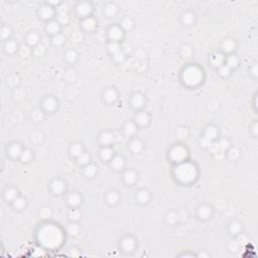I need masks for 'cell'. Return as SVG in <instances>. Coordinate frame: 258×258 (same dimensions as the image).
Returning a JSON list of instances; mask_svg holds the SVG:
<instances>
[{
  "instance_id": "obj_60",
  "label": "cell",
  "mask_w": 258,
  "mask_h": 258,
  "mask_svg": "<svg viewBox=\"0 0 258 258\" xmlns=\"http://www.w3.org/2000/svg\"><path fill=\"white\" fill-rule=\"evenodd\" d=\"M252 72H253V75H254V76H257V66H256V65L252 68Z\"/></svg>"
},
{
  "instance_id": "obj_53",
  "label": "cell",
  "mask_w": 258,
  "mask_h": 258,
  "mask_svg": "<svg viewBox=\"0 0 258 258\" xmlns=\"http://www.w3.org/2000/svg\"><path fill=\"white\" fill-rule=\"evenodd\" d=\"M1 36L3 39H6V37H8L9 36H10V29H9L8 27H2V30H1Z\"/></svg>"
},
{
  "instance_id": "obj_51",
  "label": "cell",
  "mask_w": 258,
  "mask_h": 258,
  "mask_svg": "<svg viewBox=\"0 0 258 258\" xmlns=\"http://www.w3.org/2000/svg\"><path fill=\"white\" fill-rule=\"evenodd\" d=\"M168 221L171 224H174L178 221V215L175 213H169L168 215Z\"/></svg>"
},
{
  "instance_id": "obj_55",
  "label": "cell",
  "mask_w": 258,
  "mask_h": 258,
  "mask_svg": "<svg viewBox=\"0 0 258 258\" xmlns=\"http://www.w3.org/2000/svg\"><path fill=\"white\" fill-rule=\"evenodd\" d=\"M182 55L185 56V58H188V56H191L192 49H191V48H188V46H184L182 49Z\"/></svg>"
},
{
  "instance_id": "obj_9",
  "label": "cell",
  "mask_w": 258,
  "mask_h": 258,
  "mask_svg": "<svg viewBox=\"0 0 258 258\" xmlns=\"http://www.w3.org/2000/svg\"><path fill=\"white\" fill-rule=\"evenodd\" d=\"M21 153H22V150H21V147L19 144H13V145H11L10 148H9V154L12 157L20 156Z\"/></svg>"
},
{
  "instance_id": "obj_54",
  "label": "cell",
  "mask_w": 258,
  "mask_h": 258,
  "mask_svg": "<svg viewBox=\"0 0 258 258\" xmlns=\"http://www.w3.org/2000/svg\"><path fill=\"white\" fill-rule=\"evenodd\" d=\"M238 155H239V151H238V150L236 149V148L231 149V151L229 152V157H230V158H232V159L237 158Z\"/></svg>"
},
{
  "instance_id": "obj_24",
  "label": "cell",
  "mask_w": 258,
  "mask_h": 258,
  "mask_svg": "<svg viewBox=\"0 0 258 258\" xmlns=\"http://www.w3.org/2000/svg\"><path fill=\"white\" fill-rule=\"evenodd\" d=\"M118 200H119V197L116 192H110V193L107 195V201H108V203L111 204V205H115V204L118 202Z\"/></svg>"
},
{
  "instance_id": "obj_42",
  "label": "cell",
  "mask_w": 258,
  "mask_h": 258,
  "mask_svg": "<svg viewBox=\"0 0 258 258\" xmlns=\"http://www.w3.org/2000/svg\"><path fill=\"white\" fill-rule=\"evenodd\" d=\"M5 49H6V51H7L8 53H13V52L16 51L17 45L14 42H8L5 45Z\"/></svg>"
},
{
  "instance_id": "obj_11",
  "label": "cell",
  "mask_w": 258,
  "mask_h": 258,
  "mask_svg": "<svg viewBox=\"0 0 258 258\" xmlns=\"http://www.w3.org/2000/svg\"><path fill=\"white\" fill-rule=\"evenodd\" d=\"M149 121V116L146 114V113H139L136 116V122L141 126H144L148 123Z\"/></svg>"
},
{
  "instance_id": "obj_21",
  "label": "cell",
  "mask_w": 258,
  "mask_h": 258,
  "mask_svg": "<svg viewBox=\"0 0 258 258\" xmlns=\"http://www.w3.org/2000/svg\"><path fill=\"white\" fill-rule=\"evenodd\" d=\"M84 171H85V175H86L87 177L92 178V177H94V175H96L97 168L94 165H87L86 168H85Z\"/></svg>"
},
{
  "instance_id": "obj_29",
  "label": "cell",
  "mask_w": 258,
  "mask_h": 258,
  "mask_svg": "<svg viewBox=\"0 0 258 258\" xmlns=\"http://www.w3.org/2000/svg\"><path fill=\"white\" fill-rule=\"evenodd\" d=\"M125 133H126L127 135H132L134 134L135 132H136V126H135L134 123H132V122H129V123L126 124V126H125Z\"/></svg>"
},
{
  "instance_id": "obj_8",
  "label": "cell",
  "mask_w": 258,
  "mask_h": 258,
  "mask_svg": "<svg viewBox=\"0 0 258 258\" xmlns=\"http://www.w3.org/2000/svg\"><path fill=\"white\" fill-rule=\"evenodd\" d=\"M43 107H45V109L46 110V111H49V112L53 111V110L56 109V100L53 99V98H46L45 100V102H43Z\"/></svg>"
},
{
  "instance_id": "obj_26",
  "label": "cell",
  "mask_w": 258,
  "mask_h": 258,
  "mask_svg": "<svg viewBox=\"0 0 258 258\" xmlns=\"http://www.w3.org/2000/svg\"><path fill=\"white\" fill-rule=\"evenodd\" d=\"M113 141V135L109 132H105V133L102 134L101 136V142L105 145H108Z\"/></svg>"
},
{
  "instance_id": "obj_19",
  "label": "cell",
  "mask_w": 258,
  "mask_h": 258,
  "mask_svg": "<svg viewBox=\"0 0 258 258\" xmlns=\"http://www.w3.org/2000/svg\"><path fill=\"white\" fill-rule=\"evenodd\" d=\"M211 213H212V211H211L209 207L204 206V207H201L199 209V216L202 219H208L211 216Z\"/></svg>"
},
{
  "instance_id": "obj_32",
  "label": "cell",
  "mask_w": 258,
  "mask_h": 258,
  "mask_svg": "<svg viewBox=\"0 0 258 258\" xmlns=\"http://www.w3.org/2000/svg\"><path fill=\"white\" fill-rule=\"evenodd\" d=\"M27 40H28V43H29L30 46H34V45H36L37 42L39 40V34H37V33L32 32V33H30L29 36H28Z\"/></svg>"
},
{
  "instance_id": "obj_61",
  "label": "cell",
  "mask_w": 258,
  "mask_h": 258,
  "mask_svg": "<svg viewBox=\"0 0 258 258\" xmlns=\"http://www.w3.org/2000/svg\"><path fill=\"white\" fill-rule=\"evenodd\" d=\"M253 132H254V135L257 134V123H254L253 125Z\"/></svg>"
},
{
  "instance_id": "obj_5",
  "label": "cell",
  "mask_w": 258,
  "mask_h": 258,
  "mask_svg": "<svg viewBox=\"0 0 258 258\" xmlns=\"http://www.w3.org/2000/svg\"><path fill=\"white\" fill-rule=\"evenodd\" d=\"M109 36H110V39L113 40V42H117V40L122 39V36H123V32H122V30L119 27L115 26V27H113V28L110 29Z\"/></svg>"
},
{
  "instance_id": "obj_47",
  "label": "cell",
  "mask_w": 258,
  "mask_h": 258,
  "mask_svg": "<svg viewBox=\"0 0 258 258\" xmlns=\"http://www.w3.org/2000/svg\"><path fill=\"white\" fill-rule=\"evenodd\" d=\"M45 52H46V46L43 45L36 46V48L34 49V53H36V56H42L43 53H45Z\"/></svg>"
},
{
  "instance_id": "obj_16",
  "label": "cell",
  "mask_w": 258,
  "mask_h": 258,
  "mask_svg": "<svg viewBox=\"0 0 258 258\" xmlns=\"http://www.w3.org/2000/svg\"><path fill=\"white\" fill-rule=\"evenodd\" d=\"M68 202L71 206L76 207L81 202V197L78 194H71L68 198Z\"/></svg>"
},
{
  "instance_id": "obj_18",
  "label": "cell",
  "mask_w": 258,
  "mask_h": 258,
  "mask_svg": "<svg viewBox=\"0 0 258 258\" xmlns=\"http://www.w3.org/2000/svg\"><path fill=\"white\" fill-rule=\"evenodd\" d=\"M124 180H125V182L128 185H131L133 184V182L136 181V175H135L134 171H126L124 175Z\"/></svg>"
},
{
  "instance_id": "obj_40",
  "label": "cell",
  "mask_w": 258,
  "mask_h": 258,
  "mask_svg": "<svg viewBox=\"0 0 258 258\" xmlns=\"http://www.w3.org/2000/svg\"><path fill=\"white\" fill-rule=\"evenodd\" d=\"M109 51L111 52L112 53H114V55H116L117 53L121 52L120 51V46H119V45L116 42H113L109 45Z\"/></svg>"
},
{
  "instance_id": "obj_50",
  "label": "cell",
  "mask_w": 258,
  "mask_h": 258,
  "mask_svg": "<svg viewBox=\"0 0 258 258\" xmlns=\"http://www.w3.org/2000/svg\"><path fill=\"white\" fill-rule=\"evenodd\" d=\"M122 27L124 28V29L126 30H129L132 28V21L131 19H129V18H125V19L122 21Z\"/></svg>"
},
{
  "instance_id": "obj_22",
  "label": "cell",
  "mask_w": 258,
  "mask_h": 258,
  "mask_svg": "<svg viewBox=\"0 0 258 258\" xmlns=\"http://www.w3.org/2000/svg\"><path fill=\"white\" fill-rule=\"evenodd\" d=\"M217 136V130L216 128L214 127H208L206 130V134H205V138L207 140H212Z\"/></svg>"
},
{
  "instance_id": "obj_13",
  "label": "cell",
  "mask_w": 258,
  "mask_h": 258,
  "mask_svg": "<svg viewBox=\"0 0 258 258\" xmlns=\"http://www.w3.org/2000/svg\"><path fill=\"white\" fill-rule=\"evenodd\" d=\"M104 98H105L107 102H114L116 98H117V94L113 89H109L104 94Z\"/></svg>"
},
{
  "instance_id": "obj_23",
  "label": "cell",
  "mask_w": 258,
  "mask_h": 258,
  "mask_svg": "<svg viewBox=\"0 0 258 258\" xmlns=\"http://www.w3.org/2000/svg\"><path fill=\"white\" fill-rule=\"evenodd\" d=\"M137 200L139 201L140 203H142V204L147 203V202H148V200H149V194H148V192H146V191H141V192H139V193H138V195H137Z\"/></svg>"
},
{
  "instance_id": "obj_30",
  "label": "cell",
  "mask_w": 258,
  "mask_h": 258,
  "mask_svg": "<svg viewBox=\"0 0 258 258\" xmlns=\"http://www.w3.org/2000/svg\"><path fill=\"white\" fill-rule=\"evenodd\" d=\"M16 197H17V191L14 190V188H10L5 194V198L9 201H14L16 199Z\"/></svg>"
},
{
  "instance_id": "obj_20",
  "label": "cell",
  "mask_w": 258,
  "mask_h": 258,
  "mask_svg": "<svg viewBox=\"0 0 258 258\" xmlns=\"http://www.w3.org/2000/svg\"><path fill=\"white\" fill-rule=\"evenodd\" d=\"M46 29H48V31L51 34H58L59 30V25L58 22H56V21H52V22L49 23Z\"/></svg>"
},
{
  "instance_id": "obj_1",
  "label": "cell",
  "mask_w": 258,
  "mask_h": 258,
  "mask_svg": "<svg viewBox=\"0 0 258 258\" xmlns=\"http://www.w3.org/2000/svg\"><path fill=\"white\" fill-rule=\"evenodd\" d=\"M175 175L182 182L188 184V182H193L196 178V168L191 163H182L175 168Z\"/></svg>"
},
{
  "instance_id": "obj_45",
  "label": "cell",
  "mask_w": 258,
  "mask_h": 258,
  "mask_svg": "<svg viewBox=\"0 0 258 258\" xmlns=\"http://www.w3.org/2000/svg\"><path fill=\"white\" fill-rule=\"evenodd\" d=\"M77 53L75 51H69L67 53V56H66V58H67V59L70 63H74L75 61L77 59Z\"/></svg>"
},
{
  "instance_id": "obj_59",
  "label": "cell",
  "mask_w": 258,
  "mask_h": 258,
  "mask_svg": "<svg viewBox=\"0 0 258 258\" xmlns=\"http://www.w3.org/2000/svg\"><path fill=\"white\" fill-rule=\"evenodd\" d=\"M42 216L45 217V218H48V217L51 215V211H49V209H42Z\"/></svg>"
},
{
  "instance_id": "obj_12",
  "label": "cell",
  "mask_w": 258,
  "mask_h": 258,
  "mask_svg": "<svg viewBox=\"0 0 258 258\" xmlns=\"http://www.w3.org/2000/svg\"><path fill=\"white\" fill-rule=\"evenodd\" d=\"M144 104V98L142 95H140V94H136L133 99H132V105H133L135 108H140V107H142Z\"/></svg>"
},
{
  "instance_id": "obj_37",
  "label": "cell",
  "mask_w": 258,
  "mask_h": 258,
  "mask_svg": "<svg viewBox=\"0 0 258 258\" xmlns=\"http://www.w3.org/2000/svg\"><path fill=\"white\" fill-rule=\"evenodd\" d=\"M14 207L16 208V209H22V208H24V206H25V200L22 199V198H16V199L14 200Z\"/></svg>"
},
{
  "instance_id": "obj_34",
  "label": "cell",
  "mask_w": 258,
  "mask_h": 258,
  "mask_svg": "<svg viewBox=\"0 0 258 258\" xmlns=\"http://www.w3.org/2000/svg\"><path fill=\"white\" fill-rule=\"evenodd\" d=\"M241 231V225L239 224L238 222H233L232 224L230 225V232L232 234H238L239 232Z\"/></svg>"
},
{
  "instance_id": "obj_6",
  "label": "cell",
  "mask_w": 258,
  "mask_h": 258,
  "mask_svg": "<svg viewBox=\"0 0 258 258\" xmlns=\"http://www.w3.org/2000/svg\"><path fill=\"white\" fill-rule=\"evenodd\" d=\"M91 11H92V8H91V5L88 4V3H82L78 7V13L82 15V16H87V15L91 13Z\"/></svg>"
},
{
  "instance_id": "obj_15",
  "label": "cell",
  "mask_w": 258,
  "mask_h": 258,
  "mask_svg": "<svg viewBox=\"0 0 258 258\" xmlns=\"http://www.w3.org/2000/svg\"><path fill=\"white\" fill-rule=\"evenodd\" d=\"M111 165L115 169H121L124 166V159L120 156H116L113 158Z\"/></svg>"
},
{
  "instance_id": "obj_17",
  "label": "cell",
  "mask_w": 258,
  "mask_h": 258,
  "mask_svg": "<svg viewBox=\"0 0 258 258\" xmlns=\"http://www.w3.org/2000/svg\"><path fill=\"white\" fill-rule=\"evenodd\" d=\"M211 62L214 66H221L224 62V58L221 53H214L211 56Z\"/></svg>"
},
{
  "instance_id": "obj_28",
  "label": "cell",
  "mask_w": 258,
  "mask_h": 258,
  "mask_svg": "<svg viewBox=\"0 0 258 258\" xmlns=\"http://www.w3.org/2000/svg\"><path fill=\"white\" fill-rule=\"evenodd\" d=\"M113 155V151L110 148H108V147H105V148H103L101 150V157L104 159V160H108L112 157Z\"/></svg>"
},
{
  "instance_id": "obj_58",
  "label": "cell",
  "mask_w": 258,
  "mask_h": 258,
  "mask_svg": "<svg viewBox=\"0 0 258 258\" xmlns=\"http://www.w3.org/2000/svg\"><path fill=\"white\" fill-rule=\"evenodd\" d=\"M114 56H115L114 58H115V59H116L117 62H122V61L124 59V53H121V52L117 53H116V55H114Z\"/></svg>"
},
{
  "instance_id": "obj_33",
  "label": "cell",
  "mask_w": 258,
  "mask_h": 258,
  "mask_svg": "<svg viewBox=\"0 0 258 258\" xmlns=\"http://www.w3.org/2000/svg\"><path fill=\"white\" fill-rule=\"evenodd\" d=\"M223 48H224V51H226V52H232L233 49H235V42L231 39H228L224 42Z\"/></svg>"
},
{
  "instance_id": "obj_41",
  "label": "cell",
  "mask_w": 258,
  "mask_h": 258,
  "mask_svg": "<svg viewBox=\"0 0 258 258\" xmlns=\"http://www.w3.org/2000/svg\"><path fill=\"white\" fill-rule=\"evenodd\" d=\"M79 231H80V228L78 227V225H76V224H71V225H69V227H68L69 234L75 236V235L78 234Z\"/></svg>"
},
{
  "instance_id": "obj_35",
  "label": "cell",
  "mask_w": 258,
  "mask_h": 258,
  "mask_svg": "<svg viewBox=\"0 0 258 258\" xmlns=\"http://www.w3.org/2000/svg\"><path fill=\"white\" fill-rule=\"evenodd\" d=\"M78 160H79V163H80V165H87V163L90 161V156H89V154H87V153L83 152L81 155L78 156Z\"/></svg>"
},
{
  "instance_id": "obj_14",
  "label": "cell",
  "mask_w": 258,
  "mask_h": 258,
  "mask_svg": "<svg viewBox=\"0 0 258 258\" xmlns=\"http://www.w3.org/2000/svg\"><path fill=\"white\" fill-rule=\"evenodd\" d=\"M40 15H42V17L45 18V19L51 18L53 15V8L49 7V6H43V7L40 9Z\"/></svg>"
},
{
  "instance_id": "obj_27",
  "label": "cell",
  "mask_w": 258,
  "mask_h": 258,
  "mask_svg": "<svg viewBox=\"0 0 258 258\" xmlns=\"http://www.w3.org/2000/svg\"><path fill=\"white\" fill-rule=\"evenodd\" d=\"M71 153H72V155L78 157L79 155H81L82 153H83V148H82V146L80 144H74V145L71 147Z\"/></svg>"
},
{
  "instance_id": "obj_39",
  "label": "cell",
  "mask_w": 258,
  "mask_h": 258,
  "mask_svg": "<svg viewBox=\"0 0 258 258\" xmlns=\"http://www.w3.org/2000/svg\"><path fill=\"white\" fill-rule=\"evenodd\" d=\"M31 157H32V155H31V152L29 150H24L20 155L21 161H23V162H28L31 159Z\"/></svg>"
},
{
  "instance_id": "obj_52",
  "label": "cell",
  "mask_w": 258,
  "mask_h": 258,
  "mask_svg": "<svg viewBox=\"0 0 258 258\" xmlns=\"http://www.w3.org/2000/svg\"><path fill=\"white\" fill-rule=\"evenodd\" d=\"M42 112H39V111H34L33 113H32V119L34 121H40L42 120Z\"/></svg>"
},
{
  "instance_id": "obj_3",
  "label": "cell",
  "mask_w": 258,
  "mask_h": 258,
  "mask_svg": "<svg viewBox=\"0 0 258 258\" xmlns=\"http://www.w3.org/2000/svg\"><path fill=\"white\" fill-rule=\"evenodd\" d=\"M188 152L184 147L182 146H175L171 149V158L175 162H182L187 157Z\"/></svg>"
},
{
  "instance_id": "obj_43",
  "label": "cell",
  "mask_w": 258,
  "mask_h": 258,
  "mask_svg": "<svg viewBox=\"0 0 258 258\" xmlns=\"http://www.w3.org/2000/svg\"><path fill=\"white\" fill-rule=\"evenodd\" d=\"M182 21L185 24H192L194 21V15L192 13H185L182 16Z\"/></svg>"
},
{
  "instance_id": "obj_57",
  "label": "cell",
  "mask_w": 258,
  "mask_h": 258,
  "mask_svg": "<svg viewBox=\"0 0 258 258\" xmlns=\"http://www.w3.org/2000/svg\"><path fill=\"white\" fill-rule=\"evenodd\" d=\"M28 55H29V49H28V48H26V46H22V48L20 49V56H23V58H25V56H27Z\"/></svg>"
},
{
  "instance_id": "obj_48",
  "label": "cell",
  "mask_w": 258,
  "mask_h": 258,
  "mask_svg": "<svg viewBox=\"0 0 258 258\" xmlns=\"http://www.w3.org/2000/svg\"><path fill=\"white\" fill-rule=\"evenodd\" d=\"M31 140L36 143H39L42 140V134L40 132H34V133L31 135Z\"/></svg>"
},
{
  "instance_id": "obj_4",
  "label": "cell",
  "mask_w": 258,
  "mask_h": 258,
  "mask_svg": "<svg viewBox=\"0 0 258 258\" xmlns=\"http://www.w3.org/2000/svg\"><path fill=\"white\" fill-rule=\"evenodd\" d=\"M121 247H122V249H123L124 251H126V252H130V251H132L134 249L135 241L132 238H129V237L125 238V239H123V241H122Z\"/></svg>"
},
{
  "instance_id": "obj_2",
  "label": "cell",
  "mask_w": 258,
  "mask_h": 258,
  "mask_svg": "<svg viewBox=\"0 0 258 258\" xmlns=\"http://www.w3.org/2000/svg\"><path fill=\"white\" fill-rule=\"evenodd\" d=\"M203 74L201 70L197 67H190L184 72V80L185 83L190 85V86H195L198 85L202 81Z\"/></svg>"
},
{
  "instance_id": "obj_44",
  "label": "cell",
  "mask_w": 258,
  "mask_h": 258,
  "mask_svg": "<svg viewBox=\"0 0 258 258\" xmlns=\"http://www.w3.org/2000/svg\"><path fill=\"white\" fill-rule=\"evenodd\" d=\"M59 21L62 24H67L69 22V15L67 12H61L59 14Z\"/></svg>"
},
{
  "instance_id": "obj_7",
  "label": "cell",
  "mask_w": 258,
  "mask_h": 258,
  "mask_svg": "<svg viewBox=\"0 0 258 258\" xmlns=\"http://www.w3.org/2000/svg\"><path fill=\"white\" fill-rule=\"evenodd\" d=\"M52 190L55 194H62L65 191V184L62 181L56 180L52 184Z\"/></svg>"
},
{
  "instance_id": "obj_56",
  "label": "cell",
  "mask_w": 258,
  "mask_h": 258,
  "mask_svg": "<svg viewBox=\"0 0 258 258\" xmlns=\"http://www.w3.org/2000/svg\"><path fill=\"white\" fill-rule=\"evenodd\" d=\"M229 248H230L231 251H237L239 248V243L237 241H232L230 245H229Z\"/></svg>"
},
{
  "instance_id": "obj_38",
  "label": "cell",
  "mask_w": 258,
  "mask_h": 258,
  "mask_svg": "<svg viewBox=\"0 0 258 258\" xmlns=\"http://www.w3.org/2000/svg\"><path fill=\"white\" fill-rule=\"evenodd\" d=\"M53 42L55 46H62L65 42V37L62 34H56L53 39Z\"/></svg>"
},
{
  "instance_id": "obj_25",
  "label": "cell",
  "mask_w": 258,
  "mask_h": 258,
  "mask_svg": "<svg viewBox=\"0 0 258 258\" xmlns=\"http://www.w3.org/2000/svg\"><path fill=\"white\" fill-rule=\"evenodd\" d=\"M130 148L133 152L138 153L141 151V149H142V143H141L139 140H134V141H132L130 144Z\"/></svg>"
},
{
  "instance_id": "obj_10",
  "label": "cell",
  "mask_w": 258,
  "mask_h": 258,
  "mask_svg": "<svg viewBox=\"0 0 258 258\" xmlns=\"http://www.w3.org/2000/svg\"><path fill=\"white\" fill-rule=\"evenodd\" d=\"M96 24H97L96 20L94 19V18H92V17H89V18H87V19L83 22V27L86 30L91 31V30H93L94 28L96 27Z\"/></svg>"
},
{
  "instance_id": "obj_49",
  "label": "cell",
  "mask_w": 258,
  "mask_h": 258,
  "mask_svg": "<svg viewBox=\"0 0 258 258\" xmlns=\"http://www.w3.org/2000/svg\"><path fill=\"white\" fill-rule=\"evenodd\" d=\"M69 216H70V218L72 220H78L79 218L81 217V213L79 212L78 210H71L70 213H69Z\"/></svg>"
},
{
  "instance_id": "obj_46",
  "label": "cell",
  "mask_w": 258,
  "mask_h": 258,
  "mask_svg": "<svg viewBox=\"0 0 258 258\" xmlns=\"http://www.w3.org/2000/svg\"><path fill=\"white\" fill-rule=\"evenodd\" d=\"M220 75H221L222 77H227L229 76V74H230L231 72V69L228 67L227 65L226 66H222L221 68H220Z\"/></svg>"
},
{
  "instance_id": "obj_36",
  "label": "cell",
  "mask_w": 258,
  "mask_h": 258,
  "mask_svg": "<svg viewBox=\"0 0 258 258\" xmlns=\"http://www.w3.org/2000/svg\"><path fill=\"white\" fill-rule=\"evenodd\" d=\"M116 11H117V8H116V6H115V5H113V4H109V5H107V6H106V8H105V12H106V14H107V15H109V16H113V15H114V14L116 13Z\"/></svg>"
},
{
  "instance_id": "obj_31",
  "label": "cell",
  "mask_w": 258,
  "mask_h": 258,
  "mask_svg": "<svg viewBox=\"0 0 258 258\" xmlns=\"http://www.w3.org/2000/svg\"><path fill=\"white\" fill-rule=\"evenodd\" d=\"M227 66L230 69L236 68L238 66V59L235 56H230L227 59Z\"/></svg>"
}]
</instances>
